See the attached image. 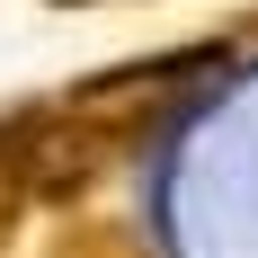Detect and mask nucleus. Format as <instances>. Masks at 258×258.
Returning <instances> with one entry per match:
<instances>
[{
	"mask_svg": "<svg viewBox=\"0 0 258 258\" xmlns=\"http://www.w3.org/2000/svg\"><path fill=\"white\" fill-rule=\"evenodd\" d=\"M116 160H125V143L107 125H89L72 98L18 107V116L0 125V169H9V187H18L27 205H72V196H89Z\"/></svg>",
	"mask_w": 258,
	"mask_h": 258,
	"instance_id": "f257e3e1",
	"label": "nucleus"
},
{
	"mask_svg": "<svg viewBox=\"0 0 258 258\" xmlns=\"http://www.w3.org/2000/svg\"><path fill=\"white\" fill-rule=\"evenodd\" d=\"M240 45H187V53H152V62H116V72H98V80H80V89H62V98L89 116V125H107L116 143H143V134L169 116V107L196 89L205 72H223Z\"/></svg>",
	"mask_w": 258,
	"mask_h": 258,
	"instance_id": "f03ea898",
	"label": "nucleus"
},
{
	"mask_svg": "<svg viewBox=\"0 0 258 258\" xmlns=\"http://www.w3.org/2000/svg\"><path fill=\"white\" fill-rule=\"evenodd\" d=\"M45 258H152V249H143L125 223H62V232L45 240Z\"/></svg>",
	"mask_w": 258,
	"mask_h": 258,
	"instance_id": "7ed1b4c3",
	"label": "nucleus"
},
{
	"mask_svg": "<svg viewBox=\"0 0 258 258\" xmlns=\"http://www.w3.org/2000/svg\"><path fill=\"white\" fill-rule=\"evenodd\" d=\"M18 214H27V196H18V187H9V169H0V240L18 232Z\"/></svg>",
	"mask_w": 258,
	"mask_h": 258,
	"instance_id": "20e7f679",
	"label": "nucleus"
}]
</instances>
